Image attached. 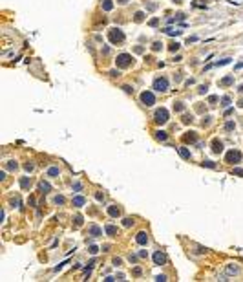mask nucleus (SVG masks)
Masks as SVG:
<instances>
[{"instance_id":"1","label":"nucleus","mask_w":243,"mask_h":282,"mask_svg":"<svg viewBox=\"0 0 243 282\" xmlns=\"http://www.w3.org/2000/svg\"><path fill=\"white\" fill-rule=\"evenodd\" d=\"M110 40L113 44H117V42H123L124 40V35H123V31L121 29H110Z\"/></svg>"},{"instance_id":"2","label":"nucleus","mask_w":243,"mask_h":282,"mask_svg":"<svg viewBox=\"0 0 243 282\" xmlns=\"http://www.w3.org/2000/svg\"><path fill=\"white\" fill-rule=\"evenodd\" d=\"M166 121H168V112H166L165 108H159V110L155 112V123L163 125V123H166Z\"/></svg>"},{"instance_id":"3","label":"nucleus","mask_w":243,"mask_h":282,"mask_svg":"<svg viewBox=\"0 0 243 282\" xmlns=\"http://www.w3.org/2000/svg\"><path fill=\"white\" fill-rule=\"evenodd\" d=\"M241 159V152L239 150H230L229 154H227V163H238V161Z\"/></svg>"},{"instance_id":"4","label":"nucleus","mask_w":243,"mask_h":282,"mask_svg":"<svg viewBox=\"0 0 243 282\" xmlns=\"http://www.w3.org/2000/svg\"><path fill=\"white\" fill-rule=\"evenodd\" d=\"M141 101H143V105H146V106H150V105H154V93L152 92H143L141 93Z\"/></svg>"},{"instance_id":"5","label":"nucleus","mask_w":243,"mask_h":282,"mask_svg":"<svg viewBox=\"0 0 243 282\" xmlns=\"http://www.w3.org/2000/svg\"><path fill=\"white\" fill-rule=\"evenodd\" d=\"M154 88L157 92H165L168 88V83H166V79H155V83H154Z\"/></svg>"},{"instance_id":"6","label":"nucleus","mask_w":243,"mask_h":282,"mask_svg":"<svg viewBox=\"0 0 243 282\" xmlns=\"http://www.w3.org/2000/svg\"><path fill=\"white\" fill-rule=\"evenodd\" d=\"M130 62H132V59H130V55H126V53H123V55H119V57H117V64H119V66H123V68L128 66Z\"/></svg>"},{"instance_id":"7","label":"nucleus","mask_w":243,"mask_h":282,"mask_svg":"<svg viewBox=\"0 0 243 282\" xmlns=\"http://www.w3.org/2000/svg\"><path fill=\"white\" fill-rule=\"evenodd\" d=\"M154 262H155L157 266H163L165 262H166V256H165L163 253H159V251H157V253L154 255Z\"/></svg>"},{"instance_id":"8","label":"nucleus","mask_w":243,"mask_h":282,"mask_svg":"<svg viewBox=\"0 0 243 282\" xmlns=\"http://www.w3.org/2000/svg\"><path fill=\"white\" fill-rule=\"evenodd\" d=\"M135 240H137V244H141V246H145L146 242H148V234H146V233H143V231H141V233H137Z\"/></svg>"},{"instance_id":"9","label":"nucleus","mask_w":243,"mask_h":282,"mask_svg":"<svg viewBox=\"0 0 243 282\" xmlns=\"http://www.w3.org/2000/svg\"><path fill=\"white\" fill-rule=\"evenodd\" d=\"M212 145H214V147H212V150H214V152H221V150H223V143H221V141H217V139L214 141Z\"/></svg>"},{"instance_id":"10","label":"nucleus","mask_w":243,"mask_h":282,"mask_svg":"<svg viewBox=\"0 0 243 282\" xmlns=\"http://www.w3.org/2000/svg\"><path fill=\"white\" fill-rule=\"evenodd\" d=\"M84 201H86V200H84L82 196H77V198L73 200V205H75V207H82V205H84Z\"/></svg>"},{"instance_id":"11","label":"nucleus","mask_w":243,"mask_h":282,"mask_svg":"<svg viewBox=\"0 0 243 282\" xmlns=\"http://www.w3.org/2000/svg\"><path fill=\"white\" fill-rule=\"evenodd\" d=\"M179 154H181V156H183L185 159H188V158H190V152H188L187 148H183V147H181V148H179Z\"/></svg>"},{"instance_id":"12","label":"nucleus","mask_w":243,"mask_h":282,"mask_svg":"<svg viewBox=\"0 0 243 282\" xmlns=\"http://www.w3.org/2000/svg\"><path fill=\"white\" fill-rule=\"evenodd\" d=\"M57 174H58V167H53V169L48 170V176H51V178H55Z\"/></svg>"},{"instance_id":"13","label":"nucleus","mask_w":243,"mask_h":282,"mask_svg":"<svg viewBox=\"0 0 243 282\" xmlns=\"http://www.w3.org/2000/svg\"><path fill=\"white\" fill-rule=\"evenodd\" d=\"M108 213H110L112 216H119V214H121V211H119L117 207H110V209H108Z\"/></svg>"},{"instance_id":"14","label":"nucleus","mask_w":243,"mask_h":282,"mask_svg":"<svg viewBox=\"0 0 243 282\" xmlns=\"http://www.w3.org/2000/svg\"><path fill=\"white\" fill-rule=\"evenodd\" d=\"M106 233H108L110 236H115V233H117V229H115L113 225H108V227H106Z\"/></svg>"},{"instance_id":"15","label":"nucleus","mask_w":243,"mask_h":282,"mask_svg":"<svg viewBox=\"0 0 243 282\" xmlns=\"http://www.w3.org/2000/svg\"><path fill=\"white\" fill-rule=\"evenodd\" d=\"M90 233H91V236H99L100 229H99V227H95V225H91V227H90Z\"/></svg>"},{"instance_id":"16","label":"nucleus","mask_w":243,"mask_h":282,"mask_svg":"<svg viewBox=\"0 0 243 282\" xmlns=\"http://www.w3.org/2000/svg\"><path fill=\"white\" fill-rule=\"evenodd\" d=\"M40 191H42V192H48V191H49V185H48V183H40Z\"/></svg>"},{"instance_id":"17","label":"nucleus","mask_w":243,"mask_h":282,"mask_svg":"<svg viewBox=\"0 0 243 282\" xmlns=\"http://www.w3.org/2000/svg\"><path fill=\"white\" fill-rule=\"evenodd\" d=\"M157 139L165 141V139H166V134H165V132H157Z\"/></svg>"},{"instance_id":"18","label":"nucleus","mask_w":243,"mask_h":282,"mask_svg":"<svg viewBox=\"0 0 243 282\" xmlns=\"http://www.w3.org/2000/svg\"><path fill=\"white\" fill-rule=\"evenodd\" d=\"M103 7H104L106 11H108V9H112V2H110V0H106V2L103 4Z\"/></svg>"},{"instance_id":"19","label":"nucleus","mask_w":243,"mask_h":282,"mask_svg":"<svg viewBox=\"0 0 243 282\" xmlns=\"http://www.w3.org/2000/svg\"><path fill=\"white\" fill-rule=\"evenodd\" d=\"M132 224H133V220H132V218H124V225H126V227H130Z\"/></svg>"},{"instance_id":"20","label":"nucleus","mask_w":243,"mask_h":282,"mask_svg":"<svg viewBox=\"0 0 243 282\" xmlns=\"http://www.w3.org/2000/svg\"><path fill=\"white\" fill-rule=\"evenodd\" d=\"M227 269H229V273H238V268L236 266H229Z\"/></svg>"},{"instance_id":"21","label":"nucleus","mask_w":243,"mask_h":282,"mask_svg":"<svg viewBox=\"0 0 243 282\" xmlns=\"http://www.w3.org/2000/svg\"><path fill=\"white\" fill-rule=\"evenodd\" d=\"M55 203H64V198L62 196H57L55 198Z\"/></svg>"},{"instance_id":"22","label":"nucleus","mask_w":243,"mask_h":282,"mask_svg":"<svg viewBox=\"0 0 243 282\" xmlns=\"http://www.w3.org/2000/svg\"><path fill=\"white\" fill-rule=\"evenodd\" d=\"M234 174H238V176H243V170H241V169H234Z\"/></svg>"},{"instance_id":"23","label":"nucleus","mask_w":243,"mask_h":282,"mask_svg":"<svg viewBox=\"0 0 243 282\" xmlns=\"http://www.w3.org/2000/svg\"><path fill=\"white\" fill-rule=\"evenodd\" d=\"M229 83H232V77H227V79H223V84H229Z\"/></svg>"},{"instance_id":"24","label":"nucleus","mask_w":243,"mask_h":282,"mask_svg":"<svg viewBox=\"0 0 243 282\" xmlns=\"http://www.w3.org/2000/svg\"><path fill=\"white\" fill-rule=\"evenodd\" d=\"M97 251H99V247H95V246L90 247V253H97Z\"/></svg>"},{"instance_id":"25","label":"nucleus","mask_w":243,"mask_h":282,"mask_svg":"<svg viewBox=\"0 0 243 282\" xmlns=\"http://www.w3.org/2000/svg\"><path fill=\"white\" fill-rule=\"evenodd\" d=\"M135 20L139 22V20H143V13H137V17H135Z\"/></svg>"},{"instance_id":"26","label":"nucleus","mask_w":243,"mask_h":282,"mask_svg":"<svg viewBox=\"0 0 243 282\" xmlns=\"http://www.w3.org/2000/svg\"><path fill=\"white\" fill-rule=\"evenodd\" d=\"M113 264L115 266H121V258H113Z\"/></svg>"},{"instance_id":"27","label":"nucleus","mask_w":243,"mask_h":282,"mask_svg":"<svg viewBox=\"0 0 243 282\" xmlns=\"http://www.w3.org/2000/svg\"><path fill=\"white\" fill-rule=\"evenodd\" d=\"M234 128V123H227V130H232Z\"/></svg>"},{"instance_id":"28","label":"nucleus","mask_w":243,"mask_h":282,"mask_svg":"<svg viewBox=\"0 0 243 282\" xmlns=\"http://www.w3.org/2000/svg\"><path fill=\"white\" fill-rule=\"evenodd\" d=\"M174 2H181V0H174Z\"/></svg>"}]
</instances>
